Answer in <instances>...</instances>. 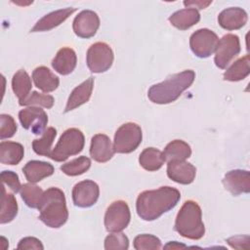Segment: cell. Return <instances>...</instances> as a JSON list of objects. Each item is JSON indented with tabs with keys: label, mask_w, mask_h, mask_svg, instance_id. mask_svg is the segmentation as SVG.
<instances>
[{
	"label": "cell",
	"mask_w": 250,
	"mask_h": 250,
	"mask_svg": "<svg viewBox=\"0 0 250 250\" xmlns=\"http://www.w3.org/2000/svg\"><path fill=\"white\" fill-rule=\"evenodd\" d=\"M180 198V191L169 186L145 190L137 198V213L145 221H154L173 209L178 204Z\"/></svg>",
	"instance_id": "1"
},
{
	"label": "cell",
	"mask_w": 250,
	"mask_h": 250,
	"mask_svg": "<svg viewBox=\"0 0 250 250\" xmlns=\"http://www.w3.org/2000/svg\"><path fill=\"white\" fill-rule=\"evenodd\" d=\"M194 78L195 73L190 69L176 73L163 82L152 85L147 91V97L152 103L158 104L173 103L191 86Z\"/></svg>",
	"instance_id": "2"
},
{
	"label": "cell",
	"mask_w": 250,
	"mask_h": 250,
	"mask_svg": "<svg viewBox=\"0 0 250 250\" xmlns=\"http://www.w3.org/2000/svg\"><path fill=\"white\" fill-rule=\"evenodd\" d=\"M38 209L40 220L49 228H61L68 219L65 196L59 188H50L44 191Z\"/></svg>",
	"instance_id": "3"
},
{
	"label": "cell",
	"mask_w": 250,
	"mask_h": 250,
	"mask_svg": "<svg viewBox=\"0 0 250 250\" xmlns=\"http://www.w3.org/2000/svg\"><path fill=\"white\" fill-rule=\"evenodd\" d=\"M175 229L183 237L197 240L203 237L205 227L200 206L193 200H187L177 214Z\"/></svg>",
	"instance_id": "4"
},
{
	"label": "cell",
	"mask_w": 250,
	"mask_h": 250,
	"mask_svg": "<svg viewBox=\"0 0 250 250\" xmlns=\"http://www.w3.org/2000/svg\"><path fill=\"white\" fill-rule=\"evenodd\" d=\"M85 145L83 133L76 128L65 130L55 147L51 150L49 157L57 162H62L69 156L76 155L82 151Z\"/></svg>",
	"instance_id": "5"
},
{
	"label": "cell",
	"mask_w": 250,
	"mask_h": 250,
	"mask_svg": "<svg viewBox=\"0 0 250 250\" xmlns=\"http://www.w3.org/2000/svg\"><path fill=\"white\" fill-rule=\"evenodd\" d=\"M143 133L141 127L133 122L121 125L115 132L113 148L118 153H130L142 143Z\"/></svg>",
	"instance_id": "6"
},
{
	"label": "cell",
	"mask_w": 250,
	"mask_h": 250,
	"mask_svg": "<svg viewBox=\"0 0 250 250\" xmlns=\"http://www.w3.org/2000/svg\"><path fill=\"white\" fill-rule=\"evenodd\" d=\"M113 52L109 45L104 42H96L91 45L86 54L88 68L94 73L105 72L113 62Z\"/></svg>",
	"instance_id": "7"
},
{
	"label": "cell",
	"mask_w": 250,
	"mask_h": 250,
	"mask_svg": "<svg viewBox=\"0 0 250 250\" xmlns=\"http://www.w3.org/2000/svg\"><path fill=\"white\" fill-rule=\"evenodd\" d=\"M131 213L128 204L123 200L113 201L106 209L104 227L107 231L117 232L127 228L130 223Z\"/></svg>",
	"instance_id": "8"
},
{
	"label": "cell",
	"mask_w": 250,
	"mask_h": 250,
	"mask_svg": "<svg viewBox=\"0 0 250 250\" xmlns=\"http://www.w3.org/2000/svg\"><path fill=\"white\" fill-rule=\"evenodd\" d=\"M218 42V35L214 31L208 28H200L191 34L189 47L196 57L208 58L215 53Z\"/></svg>",
	"instance_id": "9"
},
{
	"label": "cell",
	"mask_w": 250,
	"mask_h": 250,
	"mask_svg": "<svg viewBox=\"0 0 250 250\" xmlns=\"http://www.w3.org/2000/svg\"><path fill=\"white\" fill-rule=\"evenodd\" d=\"M240 52V41L235 34H226L218 42L214 62L215 64L221 68H226L229 63L239 54Z\"/></svg>",
	"instance_id": "10"
},
{
	"label": "cell",
	"mask_w": 250,
	"mask_h": 250,
	"mask_svg": "<svg viewBox=\"0 0 250 250\" xmlns=\"http://www.w3.org/2000/svg\"><path fill=\"white\" fill-rule=\"evenodd\" d=\"M19 119L21 126L30 130L35 135H41L46 130L48 115L39 106H28L19 112Z\"/></svg>",
	"instance_id": "11"
},
{
	"label": "cell",
	"mask_w": 250,
	"mask_h": 250,
	"mask_svg": "<svg viewBox=\"0 0 250 250\" xmlns=\"http://www.w3.org/2000/svg\"><path fill=\"white\" fill-rule=\"evenodd\" d=\"M100 195V188L97 183L85 180L77 183L72 188V200L75 206L88 208L93 206Z\"/></svg>",
	"instance_id": "12"
},
{
	"label": "cell",
	"mask_w": 250,
	"mask_h": 250,
	"mask_svg": "<svg viewBox=\"0 0 250 250\" xmlns=\"http://www.w3.org/2000/svg\"><path fill=\"white\" fill-rule=\"evenodd\" d=\"M100 27V18L94 11L83 10L73 20L74 33L81 38L93 37Z\"/></svg>",
	"instance_id": "13"
},
{
	"label": "cell",
	"mask_w": 250,
	"mask_h": 250,
	"mask_svg": "<svg viewBox=\"0 0 250 250\" xmlns=\"http://www.w3.org/2000/svg\"><path fill=\"white\" fill-rule=\"evenodd\" d=\"M223 184L225 188L234 196L248 193L250 191V173L247 170H231L225 175Z\"/></svg>",
	"instance_id": "14"
},
{
	"label": "cell",
	"mask_w": 250,
	"mask_h": 250,
	"mask_svg": "<svg viewBox=\"0 0 250 250\" xmlns=\"http://www.w3.org/2000/svg\"><path fill=\"white\" fill-rule=\"evenodd\" d=\"M196 175V168L186 160H172L167 164V176L174 182L182 185H188L193 182Z\"/></svg>",
	"instance_id": "15"
},
{
	"label": "cell",
	"mask_w": 250,
	"mask_h": 250,
	"mask_svg": "<svg viewBox=\"0 0 250 250\" xmlns=\"http://www.w3.org/2000/svg\"><path fill=\"white\" fill-rule=\"evenodd\" d=\"M114 148L108 136L104 134H97L91 140L90 155L100 163H104L110 160L114 154Z\"/></svg>",
	"instance_id": "16"
},
{
	"label": "cell",
	"mask_w": 250,
	"mask_h": 250,
	"mask_svg": "<svg viewBox=\"0 0 250 250\" xmlns=\"http://www.w3.org/2000/svg\"><path fill=\"white\" fill-rule=\"evenodd\" d=\"M248 21L247 13L239 7H230L223 10L218 16L219 24L227 30H235L243 27Z\"/></svg>",
	"instance_id": "17"
},
{
	"label": "cell",
	"mask_w": 250,
	"mask_h": 250,
	"mask_svg": "<svg viewBox=\"0 0 250 250\" xmlns=\"http://www.w3.org/2000/svg\"><path fill=\"white\" fill-rule=\"evenodd\" d=\"M75 11V8H64L51 12L37 21L34 26L30 29V32H41L53 29L62 23Z\"/></svg>",
	"instance_id": "18"
},
{
	"label": "cell",
	"mask_w": 250,
	"mask_h": 250,
	"mask_svg": "<svg viewBox=\"0 0 250 250\" xmlns=\"http://www.w3.org/2000/svg\"><path fill=\"white\" fill-rule=\"evenodd\" d=\"M94 88V78L89 77L80 85L75 87L68 97L64 112H68L87 103L92 95Z\"/></svg>",
	"instance_id": "19"
},
{
	"label": "cell",
	"mask_w": 250,
	"mask_h": 250,
	"mask_svg": "<svg viewBox=\"0 0 250 250\" xmlns=\"http://www.w3.org/2000/svg\"><path fill=\"white\" fill-rule=\"evenodd\" d=\"M77 63L76 53L73 49L63 47L60 49L52 61L53 68L62 75H67L71 73Z\"/></svg>",
	"instance_id": "20"
},
{
	"label": "cell",
	"mask_w": 250,
	"mask_h": 250,
	"mask_svg": "<svg viewBox=\"0 0 250 250\" xmlns=\"http://www.w3.org/2000/svg\"><path fill=\"white\" fill-rule=\"evenodd\" d=\"M22 172L29 183H38L54 173V166L51 163L39 160L28 161L22 168Z\"/></svg>",
	"instance_id": "21"
},
{
	"label": "cell",
	"mask_w": 250,
	"mask_h": 250,
	"mask_svg": "<svg viewBox=\"0 0 250 250\" xmlns=\"http://www.w3.org/2000/svg\"><path fill=\"white\" fill-rule=\"evenodd\" d=\"M32 80L34 85L44 93L55 91L60 84L59 77L46 66L36 67L32 72Z\"/></svg>",
	"instance_id": "22"
},
{
	"label": "cell",
	"mask_w": 250,
	"mask_h": 250,
	"mask_svg": "<svg viewBox=\"0 0 250 250\" xmlns=\"http://www.w3.org/2000/svg\"><path fill=\"white\" fill-rule=\"evenodd\" d=\"M200 20L197 9L186 8L173 13L169 17L170 23L180 30H187L196 24Z\"/></svg>",
	"instance_id": "23"
},
{
	"label": "cell",
	"mask_w": 250,
	"mask_h": 250,
	"mask_svg": "<svg viewBox=\"0 0 250 250\" xmlns=\"http://www.w3.org/2000/svg\"><path fill=\"white\" fill-rule=\"evenodd\" d=\"M24 149L20 143L5 142L0 144V161L6 165H17L23 158Z\"/></svg>",
	"instance_id": "24"
},
{
	"label": "cell",
	"mask_w": 250,
	"mask_h": 250,
	"mask_svg": "<svg viewBox=\"0 0 250 250\" xmlns=\"http://www.w3.org/2000/svg\"><path fill=\"white\" fill-rule=\"evenodd\" d=\"M0 223L7 224L12 222L18 214V203L13 193L6 191L5 186L2 184Z\"/></svg>",
	"instance_id": "25"
},
{
	"label": "cell",
	"mask_w": 250,
	"mask_h": 250,
	"mask_svg": "<svg viewBox=\"0 0 250 250\" xmlns=\"http://www.w3.org/2000/svg\"><path fill=\"white\" fill-rule=\"evenodd\" d=\"M165 162L162 151L154 147L144 149L139 157L140 165L146 171H156L162 167Z\"/></svg>",
	"instance_id": "26"
},
{
	"label": "cell",
	"mask_w": 250,
	"mask_h": 250,
	"mask_svg": "<svg viewBox=\"0 0 250 250\" xmlns=\"http://www.w3.org/2000/svg\"><path fill=\"white\" fill-rule=\"evenodd\" d=\"M32 88L31 78L24 69L18 70L12 78V89L19 99V103L22 102L30 94Z\"/></svg>",
	"instance_id": "27"
},
{
	"label": "cell",
	"mask_w": 250,
	"mask_h": 250,
	"mask_svg": "<svg viewBox=\"0 0 250 250\" xmlns=\"http://www.w3.org/2000/svg\"><path fill=\"white\" fill-rule=\"evenodd\" d=\"M162 153L165 161L186 160L191 155V148L186 142L182 140H174L165 146Z\"/></svg>",
	"instance_id": "28"
},
{
	"label": "cell",
	"mask_w": 250,
	"mask_h": 250,
	"mask_svg": "<svg viewBox=\"0 0 250 250\" xmlns=\"http://www.w3.org/2000/svg\"><path fill=\"white\" fill-rule=\"evenodd\" d=\"M249 55L235 61L224 73V79L228 81H240L246 78L250 73Z\"/></svg>",
	"instance_id": "29"
},
{
	"label": "cell",
	"mask_w": 250,
	"mask_h": 250,
	"mask_svg": "<svg viewBox=\"0 0 250 250\" xmlns=\"http://www.w3.org/2000/svg\"><path fill=\"white\" fill-rule=\"evenodd\" d=\"M57 136V130L54 127L47 128L40 139H35L32 142V148L34 152L38 155L48 156L51 152V147L54 140Z\"/></svg>",
	"instance_id": "30"
},
{
	"label": "cell",
	"mask_w": 250,
	"mask_h": 250,
	"mask_svg": "<svg viewBox=\"0 0 250 250\" xmlns=\"http://www.w3.org/2000/svg\"><path fill=\"white\" fill-rule=\"evenodd\" d=\"M44 191L41 188L34 185L33 183L23 184L21 188V196L24 203L30 208H38Z\"/></svg>",
	"instance_id": "31"
},
{
	"label": "cell",
	"mask_w": 250,
	"mask_h": 250,
	"mask_svg": "<svg viewBox=\"0 0 250 250\" xmlns=\"http://www.w3.org/2000/svg\"><path fill=\"white\" fill-rule=\"evenodd\" d=\"M91 166L90 158L86 156H80L69 162H66L61 166V170L67 176H78L86 171Z\"/></svg>",
	"instance_id": "32"
},
{
	"label": "cell",
	"mask_w": 250,
	"mask_h": 250,
	"mask_svg": "<svg viewBox=\"0 0 250 250\" xmlns=\"http://www.w3.org/2000/svg\"><path fill=\"white\" fill-rule=\"evenodd\" d=\"M55 100L51 95L41 94L36 91H33L27 98H25L22 102H20V105H39L45 108H51L54 105Z\"/></svg>",
	"instance_id": "33"
},
{
	"label": "cell",
	"mask_w": 250,
	"mask_h": 250,
	"mask_svg": "<svg viewBox=\"0 0 250 250\" xmlns=\"http://www.w3.org/2000/svg\"><path fill=\"white\" fill-rule=\"evenodd\" d=\"M134 248L136 250H158L161 249V241L152 234H140L134 239Z\"/></svg>",
	"instance_id": "34"
},
{
	"label": "cell",
	"mask_w": 250,
	"mask_h": 250,
	"mask_svg": "<svg viewBox=\"0 0 250 250\" xmlns=\"http://www.w3.org/2000/svg\"><path fill=\"white\" fill-rule=\"evenodd\" d=\"M129 248L128 237L120 231L112 232L108 234L104 239V249L105 250H126Z\"/></svg>",
	"instance_id": "35"
},
{
	"label": "cell",
	"mask_w": 250,
	"mask_h": 250,
	"mask_svg": "<svg viewBox=\"0 0 250 250\" xmlns=\"http://www.w3.org/2000/svg\"><path fill=\"white\" fill-rule=\"evenodd\" d=\"M0 139H8L15 135L17 132V124L14 118L9 114L0 115Z\"/></svg>",
	"instance_id": "36"
},
{
	"label": "cell",
	"mask_w": 250,
	"mask_h": 250,
	"mask_svg": "<svg viewBox=\"0 0 250 250\" xmlns=\"http://www.w3.org/2000/svg\"><path fill=\"white\" fill-rule=\"evenodd\" d=\"M1 181L4 186H7L13 192L17 193L21 191V185L19 180V176L13 171L1 172Z\"/></svg>",
	"instance_id": "37"
},
{
	"label": "cell",
	"mask_w": 250,
	"mask_h": 250,
	"mask_svg": "<svg viewBox=\"0 0 250 250\" xmlns=\"http://www.w3.org/2000/svg\"><path fill=\"white\" fill-rule=\"evenodd\" d=\"M17 248L18 249H22V250H25V249H36V250L40 249V250H43L44 246L38 238L32 237V236H27V237H24V238L20 240Z\"/></svg>",
	"instance_id": "38"
},
{
	"label": "cell",
	"mask_w": 250,
	"mask_h": 250,
	"mask_svg": "<svg viewBox=\"0 0 250 250\" xmlns=\"http://www.w3.org/2000/svg\"><path fill=\"white\" fill-rule=\"evenodd\" d=\"M227 242L235 249H248V243H249V236L248 235H238V236H233L229 237L227 239Z\"/></svg>",
	"instance_id": "39"
},
{
	"label": "cell",
	"mask_w": 250,
	"mask_h": 250,
	"mask_svg": "<svg viewBox=\"0 0 250 250\" xmlns=\"http://www.w3.org/2000/svg\"><path fill=\"white\" fill-rule=\"evenodd\" d=\"M212 1H184V5L188 8H197V9H205L207 8Z\"/></svg>",
	"instance_id": "40"
},
{
	"label": "cell",
	"mask_w": 250,
	"mask_h": 250,
	"mask_svg": "<svg viewBox=\"0 0 250 250\" xmlns=\"http://www.w3.org/2000/svg\"><path fill=\"white\" fill-rule=\"evenodd\" d=\"M187 247L186 244L179 243L177 241H170L166 245H164V249H180V248H185Z\"/></svg>",
	"instance_id": "41"
}]
</instances>
